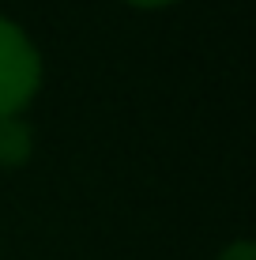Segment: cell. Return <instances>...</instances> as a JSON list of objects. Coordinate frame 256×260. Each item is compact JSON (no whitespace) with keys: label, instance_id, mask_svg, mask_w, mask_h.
I'll use <instances>...</instances> for the list:
<instances>
[{"label":"cell","instance_id":"obj_2","mask_svg":"<svg viewBox=\"0 0 256 260\" xmlns=\"http://www.w3.org/2000/svg\"><path fill=\"white\" fill-rule=\"evenodd\" d=\"M26 151H30V128L15 117H0V162L15 166L26 158Z\"/></svg>","mask_w":256,"mask_h":260},{"label":"cell","instance_id":"obj_1","mask_svg":"<svg viewBox=\"0 0 256 260\" xmlns=\"http://www.w3.org/2000/svg\"><path fill=\"white\" fill-rule=\"evenodd\" d=\"M38 87V57L30 42L12 23L0 19V117H12L15 110Z\"/></svg>","mask_w":256,"mask_h":260},{"label":"cell","instance_id":"obj_3","mask_svg":"<svg viewBox=\"0 0 256 260\" xmlns=\"http://www.w3.org/2000/svg\"><path fill=\"white\" fill-rule=\"evenodd\" d=\"M132 4H147L151 8V4H166V0H132Z\"/></svg>","mask_w":256,"mask_h":260}]
</instances>
